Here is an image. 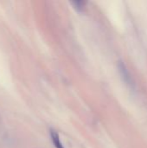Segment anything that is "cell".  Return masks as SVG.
I'll return each mask as SVG.
<instances>
[{
    "label": "cell",
    "instance_id": "obj_1",
    "mask_svg": "<svg viewBox=\"0 0 147 148\" xmlns=\"http://www.w3.org/2000/svg\"><path fill=\"white\" fill-rule=\"evenodd\" d=\"M50 136H51V139H52V141H53V144L55 146V148H64L62 142H61V140H60V137H59V134L56 131H54V130H50Z\"/></svg>",
    "mask_w": 147,
    "mask_h": 148
},
{
    "label": "cell",
    "instance_id": "obj_2",
    "mask_svg": "<svg viewBox=\"0 0 147 148\" xmlns=\"http://www.w3.org/2000/svg\"><path fill=\"white\" fill-rule=\"evenodd\" d=\"M71 4L74 6V8L76 10L82 11V10H84V9L86 7L87 2H85V1H73V2H71Z\"/></svg>",
    "mask_w": 147,
    "mask_h": 148
}]
</instances>
